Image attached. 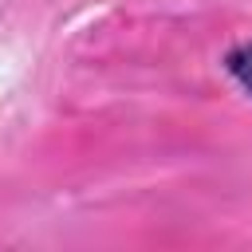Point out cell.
Listing matches in <instances>:
<instances>
[{
  "label": "cell",
  "mask_w": 252,
  "mask_h": 252,
  "mask_svg": "<svg viewBox=\"0 0 252 252\" xmlns=\"http://www.w3.org/2000/svg\"><path fill=\"white\" fill-rule=\"evenodd\" d=\"M224 71L236 79V87H240V91H248V94H252V39H248V43H240V47H232V51L224 55Z\"/></svg>",
  "instance_id": "1"
}]
</instances>
